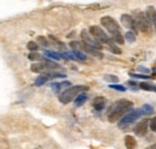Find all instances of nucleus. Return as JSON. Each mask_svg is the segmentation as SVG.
Listing matches in <instances>:
<instances>
[{
    "label": "nucleus",
    "mask_w": 156,
    "mask_h": 149,
    "mask_svg": "<svg viewBox=\"0 0 156 149\" xmlns=\"http://www.w3.org/2000/svg\"><path fill=\"white\" fill-rule=\"evenodd\" d=\"M132 106H133V102L126 99L115 101L108 111V120L111 123H115L118 120H120L127 112L132 110Z\"/></svg>",
    "instance_id": "obj_1"
},
{
    "label": "nucleus",
    "mask_w": 156,
    "mask_h": 149,
    "mask_svg": "<svg viewBox=\"0 0 156 149\" xmlns=\"http://www.w3.org/2000/svg\"><path fill=\"white\" fill-rule=\"evenodd\" d=\"M88 88L85 85H72L69 87L66 90H64L62 93L59 95V101L62 105H67L71 101H73L80 93H84Z\"/></svg>",
    "instance_id": "obj_2"
},
{
    "label": "nucleus",
    "mask_w": 156,
    "mask_h": 149,
    "mask_svg": "<svg viewBox=\"0 0 156 149\" xmlns=\"http://www.w3.org/2000/svg\"><path fill=\"white\" fill-rule=\"evenodd\" d=\"M100 22H101V25L112 35V38L121 34L120 27H119L118 22L114 18H112L111 16H105V17H102Z\"/></svg>",
    "instance_id": "obj_3"
},
{
    "label": "nucleus",
    "mask_w": 156,
    "mask_h": 149,
    "mask_svg": "<svg viewBox=\"0 0 156 149\" xmlns=\"http://www.w3.org/2000/svg\"><path fill=\"white\" fill-rule=\"evenodd\" d=\"M133 19H135V24H136L137 30H140L144 34H150L153 25L149 22V19L147 18L145 13H143V12H136Z\"/></svg>",
    "instance_id": "obj_4"
},
{
    "label": "nucleus",
    "mask_w": 156,
    "mask_h": 149,
    "mask_svg": "<svg viewBox=\"0 0 156 149\" xmlns=\"http://www.w3.org/2000/svg\"><path fill=\"white\" fill-rule=\"evenodd\" d=\"M142 114H143V112L140 108H136V110H131L130 112H127L120 120H119V124H118V126L120 128V129H124V128H126L127 125H130V124H133L136 120H138L140 117H142Z\"/></svg>",
    "instance_id": "obj_5"
},
{
    "label": "nucleus",
    "mask_w": 156,
    "mask_h": 149,
    "mask_svg": "<svg viewBox=\"0 0 156 149\" xmlns=\"http://www.w3.org/2000/svg\"><path fill=\"white\" fill-rule=\"evenodd\" d=\"M88 31H89V34L94 37L100 45H102V43L108 45L112 41V38L108 37V35L105 33V30L101 27H98V25H91Z\"/></svg>",
    "instance_id": "obj_6"
},
{
    "label": "nucleus",
    "mask_w": 156,
    "mask_h": 149,
    "mask_svg": "<svg viewBox=\"0 0 156 149\" xmlns=\"http://www.w3.org/2000/svg\"><path fill=\"white\" fill-rule=\"evenodd\" d=\"M80 36H82V40H83V43L84 45H87V46H89V47H91V48H94L96 51H100L102 48L101 45L89 34L88 30H82L80 31Z\"/></svg>",
    "instance_id": "obj_7"
},
{
    "label": "nucleus",
    "mask_w": 156,
    "mask_h": 149,
    "mask_svg": "<svg viewBox=\"0 0 156 149\" xmlns=\"http://www.w3.org/2000/svg\"><path fill=\"white\" fill-rule=\"evenodd\" d=\"M120 22H121V24H122L125 28L130 29V31H131V30H133V33L136 34L137 28H136V24H135V19H133L132 16H130V15L125 13V15H122V16L120 17Z\"/></svg>",
    "instance_id": "obj_8"
},
{
    "label": "nucleus",
    "mask_w": 156,
    "mask_h": 149,
    "mask_svg": "<svg viewBox=\"0 0 156 149\" xmlns=\"http://www.w3.org/2000/svg\"><path fill=\"white\" fill-rule=\"evenodd\" d=\"M148 126H149V120L148 119H143L138 124H136V126L133 128V132L136 133L137 136L143 137L148 132Z\"/></svg>",
    "instance_id": "obj_9"
},
{
    "label": "nucleus",
    "mask_w": 156,
    "mask_h": 149,
    "mask_svg": "<svg viewBox=\"0 0 156 149\" xmlns=\"http://www.w3.org/2000/svg\"><path fill=\"white\" fill-rule=\"evenodd\" d=\"M145 16L149 19V22L151 23V25H154V30L156 33V10L153 6H148V9L145 11Z\"/></svg>",
    "instance_id": "obj_10"
},
{
    "label": "nucleus",
    "mask_w": 156,
    "mask_h": 149,
    "mask_svg": "<svg viewBox=\"0 0 156 149\" xmlns=\"http://www.w3.org/2000/svg\"><path fill=\"white\" fill-rule=\"evenodd\" d=\"M106 99L103 96H98L93 100V107L95 111H102L106 107Z\"/></svg>",
    "instance_id": "obj_11"
},
{
    "label": "nucleus",
    "mask_w": 156,
    "mask_h": 149,
    "mask_svg": "<svg viewBox=\"0 0 156 149\" xmlns=\"http://www.w3.org/2000/svg\"><path fill=\"white\" fill-rule=\"evenodd\" d=\"M124 142H125V147L126 149H136L137 148V141L136 138L131 135H126L125 138H124Z\"/></svg>",
    "instance_id": "obj_12"
},
{
    "label": "nucleus",
    "mask_w": 156,
    "mask_h": 149,
    "mask_svg": "<svg viewBox=\"0 0 156 149\" xmlns=\"http://www.w3.org/2000/svg\"><path fill=\"white\" fill-rule=\"evenodd\" d=\"M82 51H84V52H87V53H89V54H91V56H96V58H102V56H103V54H102L100 51H96V49H94V48H91V47L84 45L83 42H82Z\"/></svg>",
    "instance_id": "obj_13"
},
{
    "label": "nucleus",
    "mask_w": 156,
    "mask_h": 149,
    "mask_svg": "<svg viewBox=\"0 0 156 149\" xmlns=\"http://www.w3.org/2000/svg\"><path fill=\"white\" fill-rule=\"evenodd\" d=\"M28 58H29V60H31V61H43L46 58L43 56H41L40 53H37V52H31L29 56H28Z\"/></svg>",
    "instance_id": "obj_14"
},
{
    "label": "nucleus",
    "mask_w": 156,
    "mask_h": 149,
    "mask_svg": "<svg viewBox=\"0 0 156 149\" xmlns=\"http://www.w3.org/2000/svg\"><path fill=\"white\" fill-rule=\"evenodd\" d=\"M87 100H88V95L85 93H80L77 97L75 99V104H76V106H82Z\"/></svg>",
    "instance_id": "obj_15"
},
{
    "label": "nucleus",
    "mask_w": 156,
    "mask_h": 149,
    "mask_svg": "<svg viewBox=\"0 0 156 149\" xmlns=\"http://www.w3.org/2000/svg\"><path fill=\"white\" fill-rule=\"evenodd\" d=\"M69 85H71V83H70V82H60V83H52V89H53L54 92H57V93H58L60 89H62L64 87H69Z\"/></svg>",
    "instance_id": "obj_16"
},
{
    "label": "nucleus",
    "mask_w": 156,
    "mask_h": 149,
    "mask_svg": "<svg viewBox=\"0 0 156 149\" xmlns=\"http://www.w3.org/2000/svg\"><path fill=\"white\" fill-rule=\"evenodd\" d=\"M103 79L106 82H108L109 84H117L118 82H119V77L115 76V74H106L103 77Z\"/></svg>",
    "instance_id": "obj_17"
},
{
    "label": "nucleus",
    "mask_w": 156,
    "mask_h": 149,
    "mask_svg": "<svg viewBox=\"0 0 156 149\" xmlns=\"http://www.w3.org/2000/svg\"><path fill=\"white\" fill-rule=\"evenodd\" d=\"M108 49H109L112 53H114V54H121V49L118 47L113 41H111V42L108 43Z\"/></svg>",
    "instance_id": "obj_18"
},
{
    "label": "nucleus",
    "mask_w": 156,
    "mask_h": 149,
    "mask_svg": "<svg viewBox=\"0 0 156 149\" xmlns=\"http://www.w3.org/2000/svg\"><path fill=\"white\" fill-rule=\"evenodd\" d=\"M124 40H126L129 43H133L136 41V34L133 31H127L124 36Z\"/></svg>",
    "instance_id": "obj_19"
},
{
    "label": "nucleus",
    "mask_w": 156,
    "mask_h": 149,
    "mask_svg": "<svg viewBox=\"0 0 156 149\" xmlns=\"http://www.w3.org/2000/svg\"><path fill=\"white\" fill-rule=\"evenodd\" d=\"M47 81H48V78L43 74H41V76H39V77L35 79V85H36V87H41V85H43Z\"/></svg>",
    "instance_id": "obj_20"
},
{
    "label": "nucleus",
    "mask_w": 156,
    "mask_h": 149,
    "mask_svg": "<svg viewBox=\"0 0 156 149\" xmlns=\"http://www.w3.org/2000/svg\"><path fill=\"white\" fill-rule=\"evenodd\" d=\"M138 87H139L140 89H143V90H147V92L154 90V85L150 84V83H148V82H142V83L138 84Z\"/></svg>",
    "instance_id": "obj_21"
},
{
    "label": "nucleus",
    "mask_w": 156,
    "mask_h": 149,
    "mask_svg": "<svg viewBox=\"0 0 156 149\" xmlns=\"http://www.w3.org/2000/svg\"><path fill=\"white\" fill-rule=\"evenodd\" d=\"M44 56H49L51 59H55V60H59L61 59V53H57V52H52V51H44Z\"/></svg>",
    "instance_id": "obj_22"
},
{
    "label": "nucleus",
    "mask_w": 156,
    "mask_h": 149,
    "mask_svg": "<svg viewBox=\"0 0 156 149\" xmlns=\"http://www.w3.org/2000/svg\"><path fill=\"white\" fill-rule=\"evenodd\" d=\"M140 110H142V112H143V114H145V115H150V114H153V113H154V108H153V106H150V105H148V104L143 105V107H142Z\"/></svg>",
    "instance_id": "obj_23"
},
{
    "label": "nucleus",
    "mask_w": 156,
    "mask_h": 149,
    "mask_svg": "<svg viewBox=\"0 0 156 149\" xmlns=\"http://www.w3.org/2000/svg\"><path fill=\"white\" fill-rule=\"evenodd\" d=\"M27 47H28V49H29L30 52H37V49L40 48L39 45H37L36 42H34V41H29L28 45H27Z\"/></svg>",
    "instance_id": "obj_24"
},
{
    "label": "nucleus",
    "mask_w": 156,
    "mask_h": 149,
    "mask_svg": "<svg viewBox=\"0 0 156 149\" xmlns=\"http://www.w3.org/2000/svg\"><path fill=\"white\" fill-rule=\"evenodd\" d=\"M39 46L41 47H49V42L47 41V38L43 36H39L37 37V42H36Z\"/></svg>",
    "instance_id": "obj_25"
},
{
    "label": "nucleus",
    "mask_w": 156,
    "mask_h": 149,
    "mask_svg": "<svg viewBox=\"0 0 156 149\" xmlns=\"http://www.w3.org/2000/svg\"><path fill=\"white\" fill-rule=\"evenodd\" d=\"M70 47L73 49V51H82V42H79V41H72V42H70Z\"/></svg>",
    "instance_id": "obj_26"
},
{
    "label": "nucleus",
    "mask_w": 156,
    "mask_h": 149,
    "mask_svg": "<svg viewBox=\"0 0 156 149\" xmlns=\"http://www.w3.org/2000/svg\"><path fill=\"white\" fill-rule=\"evenodd\" d=\"M75 58H76V60H85L87 59V56L84 54V53H82V52H79V51H73V53H72Z\"/></svg>",
    "instance_id": "obj_27"
},
{
    "label": "nucleus",
    "mask_w": 156,
    "mask_h": 149,
    "mask_svg": "<svg viewBox=\"0 0 156 149\" xmlns=\"http://www.w3.org/2000/svg\"><path fill=\"white\" fill-rule=\"evenodd\" d=\"M109 88L111 89H114V90H118V92H125L126 88L124 85H120V84H109Z\"/></svg>",
    "instance_id": "obj_28"
},
{
    "label": "nucleus",
    "mask_w": 156,
    "mask_h": 149,
    "mask_svg": "<svg viewBox=\"0 0 156 149\" xmlns=\"http://www.w3.org/2000/svg\"><path fill=\"white\" fill-rule=\"evenodd\" d=\"M131 77H133V78H142V79H149V78H153L154 76H147V74H130Z\"/></svg>",
    "instance_id": "obj_29"
},
{
    "label": "nucleus",
    "mask_w": 156,
    "mask_h": 149,
    "mask_svg": "<svg viewBox=\"0 0 156 149\" xmlns=\"http://www.w3.org/2000/svg\"><path fill=\"white\" fill-rule=\"evenodd\" d=\"M149 126H150V129L154 131V132H156V117H154V118L149 122Z\"/></svg>",
    "instance_id": "obj_30"
},
{
    "label": "nucleus",
    "mask_w": 156,
    "mask_h": 149,
    "mask_svg": "<svg viewBox=\"0 0 156 149\" xmlns=\"http://www.w3.org/2000/svg\"><path fill=\"white\" fill-rule=\"evenodd\" d=\"M138 71L140 72V74H149V69H147V67H144V66H138Z\"/></svg>",
    "instance_id": "obj_31"
},
{
    "label": "nucleus",
    "mask_w": 156,
    "mask_h": 149,
    "mask_svg": "<svg viewBox=\"0 0 156 149\" xmlns=\"http://www.w3.org/2000/svg\"><path fill=\"white\" fill-rule=\"evenodd\" d=\"M127 84H129V85H131V88H132V89H135V90L139 88V87H137L138 84H137L135 81H129V82H127Z\"/></svg>",
    "instance_id": "obj_32"
},
{
    "label": "nucleus",
    "mask_w": 156,
    "mask_h": 149,
    "mask_svg": "<svg viewBox=\"0 0 156 149\" xmlns=\"http://www.w3.org/2000/svg\"><path fill=\"white\" fill-rule=\"evenodd\" d=\"M145 149H156V143H153L151 146H149V147H147Z\"/></svg>",
    "instance_id": "obj_33"
},
{
    "label": "nucleus",
    "mask_w": 156,
    "mask_h": 149,
    "mask_svg": "<svg viewBox=\"0 0 156 149\" xmlns=\"http://www.w3.org/2000/svg\"><path fill=\"white\" fill-rule=\"evenodd\" d=\"M153 74L156 76V67H153Z\"/></svg>",
    "instance_id": "obj_34"
},
{
    "label": "nucleus",
    "mask_w": 156,
    "mask_h": 149,
    "mask_svg": "<svg viewBox=\"0 0 156 149\" xmlns=\"http://www.w3.org/2000/svg\"><path fill=\"white\" fill-rule=\"evenodd\" d=\"M154 90H155V92H156V85H155V87H154Z\"/></svg>",
    "instance_id": "obj_35"
}]
</instances>
